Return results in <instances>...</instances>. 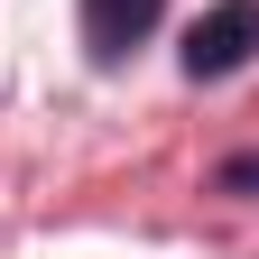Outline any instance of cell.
I'll return each instance as SVG.
<instances>
[{"instance_id": "obj_1", "label": "cell", "mask_w": 259, "mask_h": 259, "mask_svg": "<svg viewBox=\"0 0 259 259\" xmlns=\"http://www.w3.org/2000/svg\"><path fill=\"white\" fill-rule=\"evenodd\" d=\"M250 56H259V0H213V10L185 28V74H194V83L241 74Z\"/></svg>"}, {"instance_id": "obj_2", "label": "cell", "mask_w": 259, "mask_h": 259, "mask_svg": "<svg viewBox=\"0 0 259 259\" xmlns=\"http://www.w3.org/2000/svg\"><path fill=\"white\" fill-rule=\"evenodd\" d=\"M157 19H167V0H83V47L102 56V65H120Z\"/></svg>"}, {"instance_id": "obj_3", "label": "cell", "mask_w": 259, "mask_h": 259, "mask_svg": "<svg viewBox=\"0 0 259 259\" xmlns=\"http://www.w3.org/2000/svg\"><path fill=\"white\" fill-rule=\"evenodd\" d=\"M222 185H232V194H250V185H259V157H232V167H222Z\"/></svg>"}]
</instances>
